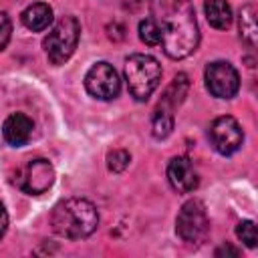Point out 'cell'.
<instances>
[{
	"label": "cell",
	"instance_id": "obj_14",
	"mask_svg": "<svg viewBox=\"0 0 258 258\" xmlns=\"http://www.w3.org/2000/svg\"><path fill=\"white\" fill-rule=\"evenodd\" d=\"M238 30H240V38L250 48L256 46L258 26H256V6L254 4H246V6L240 8V12H238Z\"/></svg>",
	"mask_w": 258,
	"mask_h": 258
},
{
	"label": "cell",
	"instance_id": "obj_16",
	"mask_svg": "<svg viewBox=\"0 0 258 258\" xmlns=\"http://www.w3.org/2000/svg\"><path fill=\"white\" fill-rule=\"evenodd\" d=\"M173 129V111L165 105H157L151 117V133L155 139H165Z\"/></svg>",
	"mask_w": 258,
	"mask_h": 258
},
{
	"label": "cell",
	"instance_id": "obj_2",
	"mask_svg": "<svg viewBox=\"0 0 258 258\" xmlns=\"http://www.w3.org/2000/svg\"><path fill=\"white\" fill-rule=\"evenodd\" d=\"M52 232L67 240L89 238L99 226V212L93 202L85 198H67L52 208Z\"/></svg>",
	"mask_w": 258,
	"mask_h": 258
},
{
	"label": "cell",
	"instance_id": "obj_1",
	"mask_svg": "<svg viewBox=\"0 0 258 258\" xmlns=\"http://www.w3.org/2000/svg\"><path fill=\"white\" fill-rule=\"evenodd\" d=\"M151 16L161 28V48L169 58L181 60L200 44L196 10L189 0H149Z\"/></svg>",
	"mask_w": 258,
	"mask_h": 258
},
{
	"label": "cell",
	"instance_id": "obj_15",
	"mask_svg": "<svg viewBox=\"0 0 258 258\" xmlns=\"http://www.w3.org/2000/svg\"><path fill=\"white\" fill-rule=\"evenodd\" d=\"M187 89H189L187 77H185V75H177V77L169 83V87L165 89V95H163V99H161V105H165V107H169V109L173 111L175 107H179V105L183 103V99H185V95H187Z\"/></svg>",
	"mask_w": 258,
	"mask_h": 258
},
{
	"label": "cell",
	"instance_id": "obj_19",
	"mask_svg": "<svg viewBox=\"0 0 258 258\" xmlns=\"http://www.w3.org/2000/svg\"><path fill=\"white\" fill-rule=\"evenodd\" d=\"M236 236L238 240H242L248 248H254L256 246V226L252 220H242L238 226H236Z\"/></svg>",
	"mask_w": 258,
	"mask_h": 258
},
{
	"label": "cell",
	"instance_id": "obj_20",
	"mask_svg": "<svg viewBox=\"0 0 258 258\" xmlns=\"http://www.w3.org/2000/svg\"><path fill=\"white\" fill-rule=\"evenodd\" d=\"M10 34H12V22H10L6 12H0V50L6 48V44L10 40Z\"/></svg>",
	"mask_w": 258,
	"mask_h": 258
},
{
	"label": "cell",
	"instance_id": "obj_4",
	"mask_svg": "<svg viewBox=\"0 0 258 258\" xmlns=\"http://www.w3.org/2000/svg\"><path fill=\"white\" fill-rule=\"evenodd\" d=\"M81 38V24L75 16H62L60 20L54 22V26L48 30V34L42 40L44 52L52 64H64L73 52L77 50Z\"/></svg>",
	"mask_w": 258,
	"mask_h": 258
},
{
	"label": "cell",
	"instance_id": "obj_10",
	"mask_svg": "<svg viewBox=\"0 0 258 258\" xmlns=\"http://www.w3.org/2000/svg\"><path fill=\"white\" fill-rule=\"evenodd\" d=\"M167 179H169L171 187L177 194H189V191H194L198 187V173L194 169V163L183 155H177V157L169 159V163H167Z\"/></svg>",
	"mask_w": 258,
	"mask_h": 258
},
{
	"label": "cell",
	"instance_id": "obj_8",
	"mask_svg": "<svg viewBox=\"0 0 258 258\" xmlns=\"http://www.w3.org/2000/svg\"><path fill=\"white\" fill-rule=\"evenodd\" d=\"M85 89L91 97L99 99V101H111L115 97H119V91H121V81H119V75L117 71L101 60V62H95L87 75H85Z\"/></svg>",
	"mask_w": 258,
	"mask_h": 258
},
{
	"label": "cell",
	"instance_id": "obj_9",
	"mask_svg": "<svg viewBox=\"0 0 258 258\" xmlns=\"http://www.w3.org/2000/svg\"><path fill=\"white\" fill-rule=\"evenodd\" d=\"M208 135H210L212 147L222 155L236 153L244 141V131H242L240 123L230 115H222V117L214 119Z\"/></svg>",
	"mask_w": 258,
	"mask_h": 258
},
{
	"label": "cell",
	"instance_id": "obj_11",
	"mask_svg": "<svg viewBox=\"0 0 258 258\" xmlns=\"http://www.w3.org/2000/svg\"><path fill=\"white\" fill-rule=\"evenodd\" d=\"M34 123L28 115L24 113H12L6 117L4 125H2V137L8 145L12 147H22L24 143H28L30 135H32Z\"/></svg>",
	"mask_w": 258,
	"mask_h": 258
},
{
	"label": "cell",
	"instance_id": "obj_5",
	"mask_svg": "<svg viewBox=\"0 0 258 258\" xmlns=\"http://www.w3.org/2000/svg\"><path fill=\"white\" fill-rule=\"evenodd\" d=\"M175 232L187 246H200L210 234V218L200 200H187L175 218Z\"/></svg>",
	"mask_w": 258,
	"mask_h": 258
},
{
	"label": "cell",
	"instance_id": "obj_17",
	"mask_svg": "<svg viewBox=\"0 0 258 258\" xmlns=\"http://www.w3.org/2000/svg\"><path fill=\"white\" fill-rule=\"evenodd\" d=\"M139 38L147 46H161V28L153 16H147L139 22Z\"/></svg>",
	"mask_w": 258,
	"mask_h": 258
},
{
	"label": "cell",
	"instance_id": "obj_21",
	"mask_svg": "<svg viewBox=\"0 0 258 258\" xmlns=\"http://www.w3.org/2000/svg\"><path fill=\"white\" fill-rule=\"evenodd\" d=\"M6 228H8V212H6L4 204L0 202V238L6 234Z\"/></svg>",
	"mask_w": 258,
	"mask_h": 258
},
{
	"label": "cell",
	"instance_id": "obj_6",
	"mask_svg": "<svg viewBox=\"0 0 258 258\" xmlns=\"http://www.w3.org/2000/svg\"><path fill=\"white\" fill-rule=\"evenodd\" d=\"M14 183L18 189H22L28 196H40L48 191L54 183V167L48 159L36 157L26 161L24 165L18 167L14 175Z\"/></svg>",
	"mask_w": 258,
	"mask_h": 258
},
{
	"label": "cell",
	"instance_id": "obj_7",
	"mask_svg": "<svg viewBox=\"0 0 258 258\" xmlns=\"http://www.w3.org/2000/svg\"><path fill=\"white\" fill-rule=\"evenodd\" d=\"M204 81H206V89L216 99H232L240 89V75L234 69V64H230L228 60L208 62L204 71Z\"/></svg>",
	"mask_w": 258,
	"mask_h": 258
},
{
	"label": "cell",
	"instance_id": "obj_3",
	"mask_svg": "<svg viewBox=\"0 0 258 258\" xmlns=\"http://www.w3.org/2000/svg\"><path fill=\"white\" fill-rule=\"evenodd\" d=\"M123 75L135 101H147L161 83V64L151 54H131L125 60Z\"/></svg>",
	"mask_w": 258,
	"mask_h": 258
},
{
	"label": "cell",
	"instance_id": "obj_18",
	"mask_svg": "<svg viewBox=\"0 0 258 258\" xmlns=\"http://www.w3.org/2000/svg\"><path fill=\"white\" fill-rule=\"evenodd\" d=\"M129 163H131V155H129V151H125V149H113V151H109V155H107V165H109V169H111L113 173L125 171V169L129 167Z\"/></svg>",
	"mask_w": 258,
	"mask_h": 258
},
{
	"label": "cell",
	"instance_id": "obj_12",
	"mask_svg": "<svg viewBox=\"0 0 258 258\" xmlns=\"http://www.w3.org/2000/svg\"><path fill=\"white\" fill-rule=\"evenodd\" d=\"M22 24L32 32H42L52 24V8L44 2H34L26 6L20 14Z\"/></svg>",
	"mask_w": 258,
	"mask_h": 258
},
{
	"label": "cell",
	"instance_id": "obj_22",
	"mask_svg": "<svg viewBox=\"0 0 258 258\" xmlns=\"http://www.w3.org/2000/svg\"><path fill=\"white\" fill-rule=\"evenodd\" d=\"M218 254H234V256H238V250L232 248V246H222V248L216 250V256H218Z\"/></svg>",
	"mask_w": 258,
	"mask_h": 258
},
{
	"label": "cell",
	"instance_id": "obj_13",
	"mask_svg": "<svg viewBox=\"0 0 258 258\" xmlns=\"http://www.w3.org/2000/svg\"><path fill=\"white\" fill-rule=\"evenodd\" d=\"M204 12L210 26L218 30H226L232 24V8L226 0H204Z\"/></svg>",
	"mask_w": 258,
	"mask_h": 258
}]
</instances>
